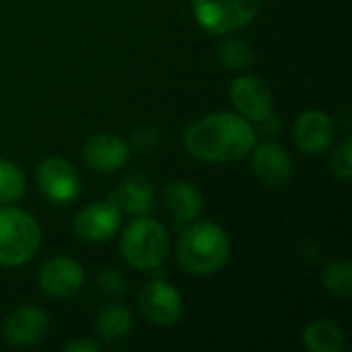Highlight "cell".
I'll list each match as a JSON object with an SVG mask.
<instances>
[{
	"label": "cell",
	"mask_w": 352,
	"mask_h": 352,
	"mask_svg": "<svg viewBox=\"0 0 352 352\" xmlns=\"http://www.w3.org/2000/svg\"><path fill=\"white\" fill-rule=\"evenodd\" d=\"M37 188L52 204H70L80 194V175L62 157H47L37 167Z\"/></svg>",
	"instance_id": "cell-7"
},
{
	"label": "cell",
	"mask_w": 352,
	"mask_h": 352,
	"mask_svg": "<svg viewBox=\"0 0 352 352\" xmlns=\"http://www.w3.org/2000/svg\"><path fill=\"white\" fill-rule=\"evenodd\" d=\"M219 62L231 70H245L256 62L254 47L243 39H223L217 47Z\"/></svg>",
	"instance_id": "cell-20"
},
{
	"label": "cell",
	"mask_w": 352,
	"mask_h": 352,
	"mask_svg": "<svg viewBox=\"0 0 352 352\" xmlns=\"http://www.w3.org/2000/svg\"><path fill=\"white\" fill-rule=\"evenodd\" d=\"M303 346L309 352H342L346 349V334L330 320H316L303 330Z\"/></svg>",
	"instance_id": "cell-18"
},
{
	"label": "cell",
	"mask_w": 352,
	"mask_h": 352,
	"mask_svg": "<svg viewBox=\"0 0 352 352\" xmlns=\"http://www.w3.org/2000/svg\"><path fill=\"white\" fill-rule=\"evenodd\" d=\"M262 0H192L194 19L210 35H231L248 27Z\"/></svg>",
	"instance_id": "cell-5"
},
{
	"label": "cell",
	"mask_w": 352,
	"mask_h": 352,
	"mask_svg": "<svg viewBox=\"0 0 352 352\" xmlns=\"http://www.w3.org/2000/svg\"><path fill=\"white\" fill-rule=\"evenodd\" d=\"M41 248V227L33 214L12 204L0 206V266L29 264Z\"/></svg>",
	"instance_id": "cell-3"
},
{
	"label": "cell",
	"mask_w": 352,
	"mask_h": 352,
	"mask_svg": "<svg viewBox=\"0 0 352 352\" xmlns=\"http://www.w3.org/2000/svg\"><path fill=\"white\" fill-rule=\"evenodd\" d=\"M322 287L332 297L346 299L352 295V264L349 260H334L322 272Z\"/></svg>",
	"instance_id": "cell-19"
},
{
	"label": "cell",
	"mask_w": 352,
	"mask_h": 352,
	"mask_svg": "<svg viewBox=\"0 0 352 352\" xmlns=\"http://www.w3.org/2000/svg\"><path fill=\"white\" fill-rule=\"evenodd\" d=\"M332 173L340 179V182H344V184H349L352 179V142L351 138L346 136L338 146H336V151H334V155H332Z\"/></svg>",
	"instance_id": "cell-22"
},
{
	"label": "cell",
	"mask_w": 352,
	"mask_h": 352,
	"mask_svg": "<svg viewBox=\"0 0 352 352\" xmlns=\"http://www.w3.org/2000/svg\"><path fill=\"white\" fill-rule=\"evenodd\" d=\"M97 287L103 295H109V297H118L126 291V280L124 276L113 270V268H107V270H101L99 276H97Z\"/></svg>",
	"instance_id": "cell-23"
},
{
	"label": "cell",
	"mask_w": 352,
	"mask_h": 352,
	"mask_svg": "<svg viewBox=\"0 0 352 352\" xmlns=\"http://www.w3.org/2000/svg\"><path fill=\"white\" fill-rule=\"evenodd\" d=\"M231 103L235 111L248 122H264L274 113V97L266 80L243 74L231 82L229 89Z\"/></svg>",
	"instance_id": "cell-8"
},
{
	"label": "cell",
	"mask_w": 352,
	"mask_h": 352,
	"mask_svg": "<svg viewBox=\"0 0 352 352\" xmlns=\"http://www.w3.org/2000/svg\"><path fill=\"white\" fill-rule=\"evenodd\" d=\"M165 204L167 210L175 217L177 223H192L200 217L204 206L202 192L188 179H175L165 188Z\"/></svg>",
	"instance_id": "cell-16"
},
{
	"label": "cell",
	"mask_w": 352,
	"mask_h": 352,
	"mask_svg": "<svg viewBox=\"0 0 352 352\" xmlns=\"http://www.w3.org/2000/svg\"><path fill=\"white\" fill-rule=\"evenodd\" d=\"M161 140V134L157 128L153 126H140L134 134H132V144L136 151L140 153H148L151 148H155Z\"/></svg>",
	"instance_id": "cell-24"
},
{
	"label": "cell",
	"mask_w": 352,
	"mask_h": 352,
	"mask_svg": "<svg viewBox=\"0 0 352 352\" xmlns=\"http://www.w3.org/2000/svg\"><path fill=\"white\" fill-rule=\"evenodd\" d=\"M25 196V175L16 163L0 157V204H14Z\"/></svg>",
	"instance_id": "cell-21"
},
{
	"label": "cell",
	"mask_w": 352,
	"mask_h": 352,
	"mask_svg": "<svg viewBox=\"0 0 352 352\" xmlns=\"http://www.w3.org/2000/svg\"><path fill=\"white\" fill-rule=\"evenodd\" d=\"M231 256L227 231L212 221H198L182 233L175 258L182 270L192 276H212L225 268Z\"/></svg>",
	"instance_id": "cell-2"
},
{
	"label": "cell",
	"mask_w": 352,
	"mask_h": 352,
	"mask_svg": "<svg viewBox=\"0 0 352 352\" xmlns=\"http://www.w3.org/2000/svg\"><path fill=\"white\" fill-rule=\"evenodd\" d=\"M252 169L258 175L260 182L272 186V188H280L285 184L291 182L293 177V161L287 153V148L274 140H266V142H256V146L252 148Z\"/></svg>",
	"instance_id": "cell-14"
},
{
	"label": "cell",
	"mask_w": 352,
	"mask_h": 352,
	"mask_svg": "<svg viewBox=\"0 0 352 352\" xmlns=\"http://www.w3.org/2000/svg\"><path fill=\"white\" fill-rule=\"evenodd\" d=\"M82 159L97 173H116L128 163L130 144L113 132H101L85 142Z\"/></svg>",
	"instance_id": "cell-12"
},
{
	"label": "cell",
	"mask_w": 352,
	"mask_h": 352,
	"mask_svg": "<svg viewBox=\"0 0 352 352\" xmlns=\"http://www.w3.org/2000/svg\"><path fill=\"white\" fill-rule=\"evenodd\" d=\"M132 326H134L132 311L122 303L105 305L97 314V320H95L97 336L103 342H120V340L128 338L130 332H132Z\"/></svg>",
	"instance_id": "cell-17"
},
{
	"label": "cell",
	"mask_w": 352,
	"mask_h": 352,
	"mask_svg": "<svg viewBox=\"0 0 352 352\" xmlns=\"http://www.w3.org/2000/svg\"><path fill=\"white\" fill-rule=\"evenodd\" d=\"M138 309L142 318L159 328L175 326L186 311L182 293L165 278L148 280L138 293Z\"/></svg>",
	"instance_id": "cell-6"
},
{
	"label": "cell",
	"mask_w": 352,
	"mask_h": 352,
	"mask_svg": "<svg viewBox=\"0 0 352 352\" xmlns=\"http://www.w3.org/2000/svg\"><path fill=\"white\" fill-rule=\"evenodd\" d=\"M50 330L47 314L37 305H23L12 309L2 322V338L14 349H29L39 344Z\"/></svg>",
	"instance_id": "cell-10"
},
{
	"label": "cell",
	"mask_w": 352,
	"mask_h": 352,
	"mask_svg": "<svg viewBox=\"0 0 352 352\" xmlns=\"http://www.w3.org/2000/svg\"><path fill=\"white\" fill-rule=\"evenodd\" d=\"M254 124L237 111H217L196 120L184 134L186 151L210 165L233 163L252 153L256 146Z\"/></svg>",
	"instance_id": "cell-1"
},
{
	"label": "cell",
	"mask_w": 352,
	"mask_h": 352,
	"mask_svg": "<svg viewBox=\"0 0 352 352\" xmlns=\"http://www.w3.org/2000/svg\"><path fill=\"white\" fill-rule=\"evenodd\" d=\"M120 250L124 260L136 270H157L169 256L171 239L167 229L151 217H134L122 231Z\"/></svg>",
	"instance_id": "cell-4"
},
{
	"label": "cell",
	"mask_w": 352,
	"mask_h": 352,
	"mask_svg": "<svg viewBox=\"0 0 352 352\" xmlns=\"http://www.w3.org/2000/svg\"><path fill=\"white\" fill-rule=\"evenodd\" d=\"M101 351V344L95 342V340H89V338H76V340H70L68 344L62 346V352H99Z\"/></svg>",
	"instance_id": "cell-25"
},
{
	"label": "cell",
	"mask_w": 352,
	"mask_h": 352,
	"mask_svg": "<svg viewBox=\"0 0 352 352\" xmlns=\"http://www.w3.org/2000/svg\"><path fill=\"white\" fill-rule=\"evenodd\" d=\"M37 285L52 299H68L82 289L85 270L74 258L54 256L39 268Z\"/></svg>",
	"instance_id": "cell-9"
},
{
	"label": "cell",
	"mask_w": 352,
	"mask_h": 352,
	"mask_svg": "<svg viewBox=\"0 0 352 352\" xmlns=\"http://www.w3.org/2000/svg\"><path fill=\"white\" fill-rule=\"evenodd\" d=\"M122 229V212L109 202H95L82 208L72 223V231L80 241L105 243L116 237Z\"/></svg>",
	"instance_id": "cell-11"
},
{
	"label": "cell",
	"mask_w": 352,
	"mask_h": 352,
	"mask_svg": "<svg viewBox=\"0 0 352 352\" xmlns=\"http://www.w3.org/2000/svg\"><path fill=\"white\" fill-rule=\"evenodd\" d=\"M293 138L299 151L307 155H320L326 153L336 138V126L334 120L320 109H309L301 113L293 126Z\"/></svg>",
	"instance_id": "cell-13"
},
{
	"label": "cell",
	"mask_w": 352,
	"mask_h": 352,
	"mask_svg": "<svg viewBox=\"0 0 352 352\" xmlns=\"http://www.w3.org/2000/svg\"><path fill=\"white\" fill-rule=\"evenodd\" d=\"M120 212L130 217H144L155 202V188L144 175H130L107 198Z\"/></svg>",
	"instance_id": "cell-15"
}]
</instances>
